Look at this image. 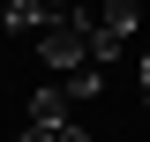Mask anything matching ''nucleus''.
<instances>
[{"label":"nucleus","instance_id":"6e6552de","mask_svg":"<svg viewBox=\"0 0 150 142\" xmlns=\"http://www.w3.org/2000/svg\"><path fill=\"white\" fill-rule=\"evenodd\" d=\"M45 8H68V0H45Z\"/></svg>","mask_w":150,"mask_h":142},{"label":"nucleus","instance_id":"0eeeda50","mask_svg":"<svg viewBox=\"0 0 150 142\" xmlns=\"http://www.w3.org/2000/svg\"><path fill=\"white\" fill-rule=\"evenodd\" d=\"M135 82H143V97H150V53H143V60H135Z\"/></svg>","mask_w":150,"mask_h":142},{"label":"nucleus","instance_id":"39448f33","mask_svg":"<svg viewBox=\"0 0 150 142\" xmlns=\"http://www.w3.org/2000/svg\"><path fill=\"white\" fill-rule=\"evenodd\" d=\"M53 142H90V127H75V120H60V127H53Z\"/></svg>","mask_w":150,"mask_h":142},{"label":"nucleus","instance_id":"7ed1b4c3","mask_svg":"<svg viewBox=\"0 0 150 142\" xmlns=\"http://www.w3.org/2000/svg\"><path fill=\"white\" fill-rule=\"evenodd\" d=\"M60 120H68V90H53V82L30 90V127H60Z\"/></svg>","mask_w":150,"mask_h":142},{"label":"nucleus","instance_id":"20e7f679","mask_svg":"<svg viewBox=\"0 0 150 142\" xmlns=\"http://www.w3.org/2000/svg\"><path fill=\"white\" fill-rule=\"evenodd\" d=\"M98 90H105V67H90V60H83V67L68 75V97H98Z\"/></svg>","mask_w":150,"mask_h":142},{"label":"nucleus","instance_id":"f257e3e1","mask_svg":"<svg viewBox=\"0 0 150 142\" xmlns=\"http://www.w3.org/2000/svg\"><path fill=\"white\" fill-rule=\"evenodd\" d=\"M90 15H98V37L135 45V22H143V15H135V0H105V8H90Z\"/></svg>","mask_w":150,"mask_h":142},{"label":"nucleus","instance_id":"423d86ee","mask_svg":"<svg viewBox=\"0 0 150 142\" xmlns=\"http://www.w3.org/2000/svg\"><path fill=\"white\" fill-rule=\"evenodd\" d=\"M15 142H53V127H30V120H23V135Z\"/></svg>","mask_w":150,"mask_h":142},{"label":"nucleus","instance_id":"1a4fd4ad","mask_svg":"<svg viewBox=\"0 0 150 142\" xmlns=\"http://www.w3.org/2000/svg\"><path fill=\"white\" fill-rule=\"evenodd\" d=\"M143 120H150V97H143Z\"/></svg>","mask_w":150,"mask_h":142},{"label":"nucleus","instance_id":"f03ea898","mask_svg":"<svg viewBox=\"0 0 150 142\" xmlns=\"http://www.w3.org/2000/svg\"><path fill=\"white\" fill-rule=\"evenodd\" d=\"M0 22H8V30H53L60 8H45V0H8V8H0Z\"/></svg>","mask_w":150,"mask_h":142},{"label":"nucleus","instance_id":"9d476101","mask_svg":"<svg viewBox=\"0 0 150 142\" xmlns=\"http://www.w3.org/2000/svg\"><path fill=\"white\" fill-rule=\"evenodd\" d=\"M135 8H143V0H135Z\"/></svg>","mask_w":150,"mask_h":142}]
</instances>
